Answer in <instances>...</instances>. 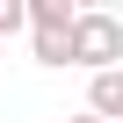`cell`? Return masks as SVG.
<instances>
[{"label":"cell","instance_id":"obj_3","mask_svg":"<svg viewBox=\"0 0 123 123\" xmlns=\"http://www.w3.org/2000/svg\"><path fill=\"white\" fill-rule=\"evenodd\" d=\"M29 51H36V65H65V36H43V29H29Z\"/></svg>","mask_w":123,"mask_h":123},{"label":"cell","instance_id":"obj_4","mask_svg":"<svg viewBox=\"0 0 123 123\" xmlns=\"http://www.w3.org/2000/svg\"><path fill=\"white\" fill-rule=\"evenodd\" d=\"M15 29H22V0H0V43H7Z\"/></svg>","mask_w":123,"mask_h":123},{"label":"cell","instance_id":"obj_2","mask_svg":"<svg viewBox=\"0 0 123 123\" xmlns=\"http://www.w3.org/2000/svg\"><path fill=\"white\" fill-rule=\"evenodd\" d=\"M87 116H101V123H116V116H123V65L87 80Z\"/></svg>","mask_w":123,"mask_h":123},{"label":"cell","instance_id":"obj_5","mask_svg":"<svg viewBox=\"0 0 123 123\" xmlns=\"http://www.w3.org/2000/svg\"><path fill=\"white\" fill-rule=\"evenodd\" d=\"M65 123H101V116H65Z\"/></svg>","mask_w":123,"mask_h":123},{"label":"cell","instance_id":"obj_1","mask_svg":"<svg viewBox=\"0 0 123 123\" xmlns=\"http://www.w3.org/2000/svg\"><path fill=\"white\" fill-rule=\"evenodd\" d=\"M65 65H87V73H116L123 65V22L109 7H80L73 29H65Z\"/></svg>","mask_w":123,"mask_h":123},{"label":"cell","instance_id":"obj_6","mask_svg":"<svg viewBox=\"0 0 123 123\" xmlns=\"http://www.w3.org/2000/svg\"><path fill=\"white\" fill-rule=\"evenodd\" d=\"M0 58H7V43H0Z\"/></svg>","mask_w":123,"mask_h":123}]
</instances>
